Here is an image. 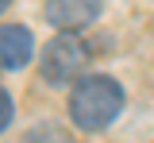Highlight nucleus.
Listing matches in <instances>:
<instances>
[{"mask_svg":"<svg viewBox=\"0 0 154 143\" xmlns=\"http://www.w3.org/2000/svg\"><path fill=\"white\" fill-rule=\"evenodd\" d=\"M123 112V85L108 74H89L69 93V120L77 132H104Z\"/></svg>","mask_w":154,"mask_h":143,"instance_id":"nucleus-1","label":"nucleus"},{"mask_svg":"<svg viewBox=\"0 0 154 143\" xmlns=\"http://www.w3.org/2000/svg\"><path fill=\"white\" fill-rule=\"evenodd\" d=\"M89 62H93V54H89L85 39L77 31H62L46 43L38 70H42V81H50V85H77L85 78Z\"/></svg>","mask_w":154,"mask_h":143,"instance_id":"nucleus-2","label":"nucleus"},{"mask_svg":"<svg viewBox=\"0 0 154 143\" xmlns=\"http://www.w3.org/2000/svg\"><path fill=\"white\" fill-rule=\"evenodd\" d=\"M42 16L58 31H81L100 16V0H46Z\"/></svg>","mask_w":154,"mask_h":143,"instance_id":"nucleus-3","label":"nucleus"},{"mask_svg":"<svg viewBox=\"0 0 154 143\" xmlns=\"http://www.w3.org/2000/svg\"><path fill=\"white\" fill-rule=\"evenodd\" d=\"M35 58V35L23 23H4L0 27V66L4 70H23Z\"/></svg>","mask_w":154,"mask_h":143,"instance_id":"nucleus-4","label":"nucleus"},{"mask_svg":"<svg viewBox=\"0 0 154 143\" xmlns=\"http://www.w3.org/2000/svg\"><path fill=\"white\" fill-rule=\"evenodd\" d=\"M23 143H69V135H66V132H62V128H58V124H38L35 132H27V139Z\"/></svg>","mask_w":154,"mask_h":143,"instance_id":"nucleus-5","label":"nucleus"},{"mask_svg":"<svg viewBox=\"0 0 154 143\" xmlns=\"http://www.w3.org/2000/svg\"><path fill=\"white\" fill-rule=\"evenodd\" d=\"M16 120V101H12V93L0 85V135L8 132V124Z\"/></svg>","mask_w":154,"mask_h":143,"instance_id":"nucleus-6","label":"nucleus"},{"mask_svg":"<svg viewBox=\"0 0 154 143\" xmlns=\"http://www.w3.org/2000/svg\"><path fill=\"white\" fill-rule=\"evenodd\" d=\"M8 8H12V0H0V16H4V12H8Z\"/></svg>","mask_w":154,"mask_h":143,"instance_id":"nucleus-7","label":"nucleus"}]
</instances>
